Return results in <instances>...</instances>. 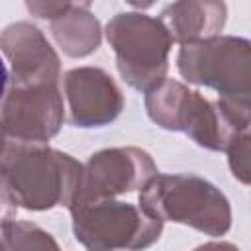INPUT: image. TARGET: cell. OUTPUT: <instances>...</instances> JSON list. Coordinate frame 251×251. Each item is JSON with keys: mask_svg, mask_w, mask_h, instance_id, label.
I'll return each instance as SVG.
<instances>
[{"mask_svg": "<svg viewBox=\"0 0 251 251\" xmlns=\"http://www.w3.org/2000/svg\"><path fill=\"white\" fill-rule=\"evenodd\" d=\"M159 20L167 25L173 41L182 47L222 35L227 20V6L212 0L173 2L163 8Z\"/></svg>", "mask_w": 251, "mask_h": 251, "instance_id": "cell-11", "label": "cell"}, {"mask_svg": "<svg viewBox=\"0 0 251 251\" xmlns=\"http://www.w3.org/2000/svg\"><path fill=\"white\" fill-rule=\"evenodd\" d=\"M4 251H61L55 237L31 222L4 220L2 222Z\"/></svg>", "mask_w": 251, "mask_h": 251, "instance_id": "cell-13", "label": "cell"}, {"mask_svg": "<svg viewBox=\"0 0 251 251\" xmlns=\"http://www.w3.org/2000/svg\"><path fill=\"white\" fill-rule=\"evenodd\" d=\"M84 165L47 143L2 141V196L29 212L71 208L82 184Z\"/></svg>", "mask_w": 251, "mask_h": 251, "instance_id": "cell-1", "label": "cell"}, {"mask_svg": "<svg viewBox=\"0 0 251 251\" xmlns=\"http://www.w3.org/2000/svg\"><path fill=\"white\" fill-rule=\"evenodd\" d=\"M106 39L116 53L120 76L139 92L167 80L173 35L167 25L143 12H120L106 24Z\"/></svg>", "mask_w": 251, "mask_h": 251, "instance_id": "cell-4", "label": "cell"}, {"mask_svg": "<svg viewBox=\"0 0 251 251\" xmlns=\"http://www.w3.org/2000/svg\"><path fill=\"white\" fill-rule=\"evenodd\" d=\"M65 122V106L59 84L4 86L2 137L29 143H47Z\"/></svg>", "mask_w": 251, "mask_h": 251, "instance_id": "cell-8", "label": "cell"}, {"mask_svg": "<svg viewBox=\"0 0 251 251\" xmlns=\"http://www.w3.org/2000/svg\"><path fill=\"white\" fill-rule=\"evenodd\" d=\"M71 4L73 2H25V8L37 18L55 22L71 8Z\"/></svg>", "mask_w": 251, "mask_h": 251, "instance_id": "cell-15", "label": "cell"}, {"mask_svg": "<svg viewBox=\"0 0 251 251\" xmlns=\"http://www.w3.org/2000/svg\"><path fill=\"white\" fill-rule=\"evenodd\" d=\"M192 251H241V249L229 241H208V243L198 245Z\"/></svg>", "mask_w": 251, "mask_h": 251, "instance_id": "cell-16", "label": "cell"}, {"mask_svg": "<svg viewBox=\"0 0 251 251\" xmlns=\"http://www.w3.org/2000/svg\"><path fill=\"white\" fill-rule=\"evenodd\" d=\"M0 47L6 59V86L59 84V55L37 25L29 22L10 24L2 31Z\"/></svg>", "mask_w": 251, "mask_h": 251, "instance_id": "cell-9", "label": "cell"}, {"mask_svg": "<svg viewBox=\"0 0 251 251\" xmlns=\"http://www.w3.org/2000/svg\"><path fill=\"white\" fill-rule=\"evenodd\" d=\"M51 33L65 55L82 59L92 55L102 41V27L98 18L90 12L88 2L71 4V8L51 22Z\"/></svg>", "mask_w": 251, "mask_h": 251, "instance_id": "cell-12", "label": "cell"}, {"mask_svg": "<svg viewBox=\"0 0 251 251\" xmlns=\"http://www.w3.org/2000/svg\"><path fill=\"white\" fill-rule=\"evenodd\" d=\"M159 175L151 155L139 147H108L92 153L84 165L75 204L116 198L143 190ZM73 204V206H75Z\"/></svg>", "mask_w": 251, "mask_h": 251, "instance_id": "cell-7", "label": "cell"}, {"mask_svg": "<svg viewBox=\"0 0 251 251\" xmlns=\"http://www.w3.org/2000/svg\"><path fill=\"white\" fill-rule=\"evenodd\" d=\"M176 69L186 82L218 94V104L237 131L251 126V39L218 35L182 45Z\"/></svg>", "mask_w": 251, "mask_h": 251, "instance_id": "cell-2", "label": "cell"}, {"mask_svg": "<svg viewBox=\"0 0 251 251\" xmlns=\"http://www.w3.org/2000/svg\"><path fill=\"white\" fill-rule=\"evenodd\" d=\"M139 206L163 224H182L212 237L226 235L231 227L229 200L198 175H157L139 192Z\"/></svg>", "mask_w": 251, "mask_h": 251, "instance_id": "cell-3", "label": "cell"}, {"mask_svg": "<svg viewBox=\"0 0 251 251\" xmlns=\"http://www.w3.org/2000/svg\"><path fill=\"white\" fill-rule=\"evenodd\" d=\"M71 124L76 127H104L124 110L126 100L116 80L100 67H76L63 78Z\"/></svg>", "mask_w": 251, "mask_h": 251, "instance_id": "cell-10", "label": "cell"}, {"mask_svg": "<svg viewBox=\"0 0 251 251\" xmlns=\"http://www.w3.org/2000/svg\"><path fill=\"white\" fill-rule=\"evenodd\" d=\"M145 110L159 127L182 131L196 145L210 151H227L231 139L239 133L218 100H210L175 78L163 80L145 94Z\"/></svg>", "mask_w": 251, "mask_h": 251, "instance_id": "cell-5", "label": "cell"}, {"mask_svg": "<svg viewBox=\"0 0 251 251\" xmlns=\"http://www.w3.org/2000/svg\"><path fill=\"white\" fill-rule=\"evenodd\" d=\"M75 239L86 251H141L159 241L163 222L116 198L69 208Z\"/></svg>", "mask_w": 251, "mask_h": 251, "instance_id": "cell-6", "label": "cell"}, {"mask_svg": "<svg viewBox=\"0 0 251 251\" xmlns=\"http://www.w3.org/2000/svg\"><path fill=\"white\" fill-rule=\"evenodd\" d=\"M227 165L241 184L251 186V129L239 131L227 147Z\"/></svg>", "mask_w": 251, "mask_h": 251, "instance_id": "cell-14", "label": "cell"}]
</instances>
